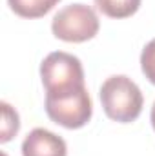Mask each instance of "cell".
<instances>
[{
	"label": "cell",
	"mask_w": 155,
	"mask_h": 156,
	"mask_svg": "<svg viewBox=\"0 0 155 156\" xmlns=\"http://www.w3.org/2000/svg\"><path fill=\"white\" fill-rule=\"evenodd\" d=\"M141 69L144 76L155 85V38L150 40L141 53Z\"/></svg>",
	"instance_id": "9"
},
{
	"label": "cell",
	"mask_w": 155,
	"mask_h": 156,
	"mask_svg": "<svg viewBox=\"0 0 155 156\" xmlns=\"http://www.w3.org/2000/svg\"><path fill=\"white\" fill-rule=\"evenodd\" d=\"M106 116L119 123H131L142 113V93L139 85L126 75L106 78L99 91Z\"/></svg>",
	"instance_id": "1"
},
{
	"label": "cell",
	"mask_w": 155,
	"mask_h": 156,
	"mask_svg": "<svg viewBox=\"0 0 155 156\" xmlns=\"http://www.w3.org/2000/svg\"><path fill=\"white\" fill-rule=\"evenodd\" d=\"M46 115L57 125L66 129L84 127L93 115V102L86 85L60 93H46Z\"/></svg>",
	"instance_id": "2"
},
{
	"label": "cell",
	"mask_w": 155,
	"mask_h": 156,
	"mask_svg": "<svg viewBox=\"0 0 155 156\" xmlns=\"http://www.w3.org/2000/svg\"><path fill=\"white\" fill-rule=\"evenodd\" d=\"M97 9L110 18H128L141 7V0H93Z\"/></svg>",
	"instance_id": "7"
},
{
	"label": "cell",
	"mask_w": 155,
	"mask_h": 156,
	"mask_svg": "<svg viewBox=\"0 0 155 156\" xmlns=\"http://www.w3.org/2000/svg\"><path fill=\"white\" fill-rule=\"evenodd\" d=\"M59 2L60 0H7L11 11L22 18H40Z\"/></svg>",
	"instance_id": "6"
},
{
	"label": "cell",
	"mask_w": 155,
	"mask_h": 156,
	"mask_svg": "<svg viewBox=\"0 0 155 156\" xmlns=\"http://www.w3.org/2000/svg\"><path fill=\"white\" fill-rule=\"evenodd\" d=\"M22 156H68V145L59 134L37 127L24 138Z\"/></svg>",
	"instance_id": "5"
},
{
	"label": "cell",
	"mask_w": 155,
	"mask_h": 156,
	"mask_svg": "<svg viewBox=\"0 0 155 156\" xmlns=\"http://www.w3.org/2000/svg\"><path fill=\"white\" fill-rule=\"evenodd\" d=\"M40 78L46 93H60L84 85V69L77 56L53 51L40 64Z\"/></svg>",
	"instance_id": "4"
},
{
	"label": "cell",
	"mask_w": 155,
	"mask_h": 156,
	"mask_svg": "<svg viewBox=\"0 0 155 156\" xmlns=\"http://www.w3.org/2000/svg\"><path fill=\"white\" fill-rule=\"evenodd\" d=\"M150 120H152V127L155 131V102H153V107H152V115H150Z\"/></svg>",
	"instance_id": "10"
},
{
	"label": "cell",
	"mask_w": 155,
	"mask_h": 156,
	"mask_svg": "<svg viewBox=\"0 0 155 156\" xmlns=\"http://www.w3.org/2000/svg\"><path fill=\"white\" fill-rule=\"evenodd\" d=\"M0 107H2L0 142L6 144V142H9L13 136H17V133H18V129H20V118H18V113H17L7 102H2Z\"/></svg>",
	"instance_id": "8"
},
{
	"label": "cell",
	"mask_w": 155,
	"mask_h": 156,
	"mask_svg": "<svg viewBox=\"0 0 155 156\" xmlns=\"http://www.w3.org/2000/svg\"><path fill=\"white\" fill-rule=\"evenodd\" d=\"M100 22L93 7L86 4H70L62 7L51 20L53 35L62 42L80 44L99 33Z\"/></svg>",
	"instance_id": "3"
}]
</instances>
